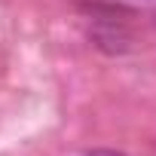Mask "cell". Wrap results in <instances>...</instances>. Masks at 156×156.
I'll return each mask as SVG.
<instances>
[{
  "mask_svg": "<svg viewBox=\"0 0 156 156\" xmlns=\"http://www.w3.org/2000/svg\"><path fill=\"white\" fill-rule=\"evenodd\" d=\"M89 37L98 49H107V52H126L132 43V34L113 19H95V28L89 31Z\"/></svg>",
  "mask_w": 156,
  "mask_h": 156,
  "instance_id": "6da1fadb",
  "label": "cell"
},
{
  "mask_svg": "<svg viewBox=\"0 0 156 156\" xmlns=\"http://www.w3.org/2000/svg\"><path fill=\"white\" fill-rule=\"evenodd\" d=\"M86 156H126V153H119V150H92Z\"/></svg>",
  "mask_w": 156,
  "mask_h": 156,
  "instance_id": "7a4b0ae2",
  "label": "cell"
}]
</instances>
